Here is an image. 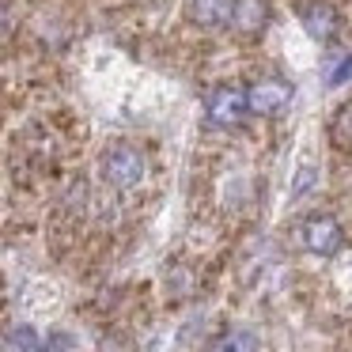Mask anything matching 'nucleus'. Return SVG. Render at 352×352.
Here are the masks:
<instances>
[{
	"label": "nucleus",
	"mask_w": 352,
	"mask_h": 352,
	"mask_svg": "<svg viewBox=\"0 0 352 352\" xmlns=\"http://www.w3.org/2000/svg\"><path fill=\"white\" fill-rule=\"evenodd\" d=\"M246 95H250V110H254V114L269 118V114H280V110L292 102V84L269 76V80H258Z\"/></svg>",
	"instance_id": "obj_4"
},
{
	"label": "nucleus",
	"mask_w": 352,
	"mask_h": 352,
	"mask_svg": "<svg viewBox=\"0 0 352 352\" xmlns=\"http://www.w3.org/2000/svg\"><path fill=\"white\" fill-rule=\"evenodd\" d=\"M208 352H258V337L250 329H228L208 344Z\"/></svg>",
	"instance_id": "obj_8"
},
{
	"label": "nucleus",
	"mask_w": 352,
	"mask_h": 352,
	"mask_svg": "<svg viewBox=\"0 0 352 352\" xmlns=\"http://www.w3.org/2000/svg\"><path fill=\"white\" fill-rule=\"evenodd\" d=\"M341 243H344V235L337 228V220H329V216H311L303 223V246L311 254H318V258H333L341 250Z\"/></svg>",
	"instance_id": "obj_3"
},
{
	"label": "nucleus",
	"mask_w": 352,
	"mask_h": 352,
	"mask_svg": "<svg viewBox=\"0 0 352 352\" xmlns=\"http://www.w3.org/2000/svg\"><path fill=\"white\" fill-rule=\"evenodd\" d=\"M246 110H250V95L239 91V87H216L205 102V118L216 129H235L246 118Z\"/></svg>",
	"instance_id": "obj_1"
},
{
	"label": "nucleus",
	"mask_w": 352,
	"mask_h": 352,
	"mask_svg": "<svg viewBox=\"0 0 352 352\" xmlns=\"http://www.w3.org/2000/svg\"><path fill=\"white\" fill-rule=\"evenodd\" d=\"M235 4L239 0H190V4H186V16L197 27H231Z\"/></svg>",
	"instance_id": "obj_5"
},
{
	"label": "nucleus",
	"mask_w": 352,
	"mask_h": 352,
	"mask_svg": "<svg viewBox=\"0 0 352 352\" xmlns=\"http://www.w3.org/2000/svg\"><path fill=\"white\" fill-rule=\"evenodd\" d=\"M349 76H352V57H349V61H344V65H341V69H337V72H333V76H329V84H333V87H337V84H344V80H349Z\"/></svg>",
	"instance_id": "obj_10"
},
{
	"label": "nucleus",
	"mask_w": 352,
	"mask_h": 352,
	"mask_svg": "<svg viewBox=\"0 0 352 352\" xmlns=\"http://www.w3.org/2000/svg\"><path fill=\"white\" fill-rule=\"evenodd\" d=\"M265 19H269L265 0H239L231 27H239V31H246V34H258L261 27H265Z\"/></svg>",
	"instance_id": "obj_7"
},
{
	"label": "nucleus",
	"mask_w": 352,
	"mask_h": 352,
	"mask_svg": "<svg viewBox=\"0 0 352 352\" xmlns=\"http://www.w3.org/2000/svg\"><path fill=\"white\" fill-rule=\"evenodd\" d=\"M148 163L137 148H114V152L102 160V178H107L114 190H133V186L144 178Z\"/></svg>",
	"instance_id": "obj_2"
},
{
	"label": "nucleus",
	"mask_w": 352,
	"mask_h": 352,
	"mask_svg": "<svg viewBox=\"0 0 352 352\" xmlns=\"http://www.w3.org/2000/svg\"><path fill=\"white\" fill-rule=\"evenodd\" d=\"M4 352H38V337H34V329H27V326L8 329V337H4Z\"/></svg>",
	"instance_id": "obj_9"
},
{
	"label": "nucleus",
	"mask_w": 352,
	"mask_h": 352,
	"mask_svg": "<svg viewBox=\"0 0 352 352\" xmlns=\"http://www.w3.org/2000/svg\"><path fill=\"white\" fill-rule=\"evenodd\" d=\"M303 27L314 34V38L329 42V38L337 34V16H333V8H329V4H307V8H303Z\"/></svg>",
	"instance_id": "obj_6"
}]
</instances>
